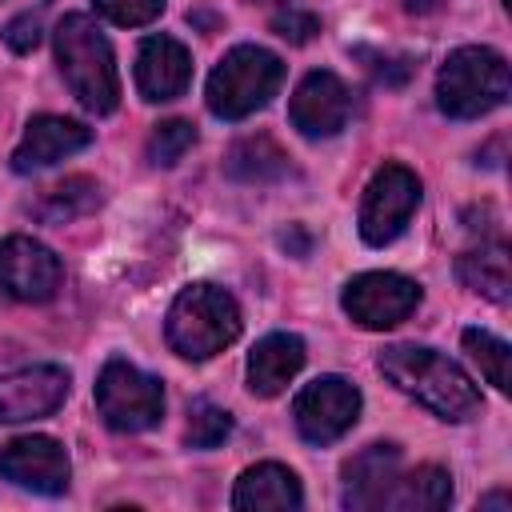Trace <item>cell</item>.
Segmentation results:
<instances>
[{"mask_svg":"<svg viewBox=\"0 0 512 512\" xmlns=\"http://www.w3.org/2000/svg\"><path fill=\"white\" fill-rule=\"evenodd\" d=\"M300 504H304V492H300L296 472L276 464V460L244 468L236 488H232V508L236 512H268V508L280 512V508H300Z\"/></svg>","mask_w":512,"mask_h":512,"instance_id":"obj_18","label":"cell"},{"mask_svg":"<svg viewBox=\"0 0 512 512\" xmlns=\"http://www.w3.org/2000/svg\"><path fill=\"white\" fill-rule=\"evenodd\" d=\"M464 348H468V356L480 364V372L488 376V384H496L500 392L512 388V376H508L512 348H508L500 336H492V332H484V328H464Z\"/></svg>","mask_w":512,"mask_h":512,"instance_id":"obj_23","label":"cell"},{"mask_svg":"<svg viewBox=\"0 0 512 512\" xmlns=\"http://www.w3.org/2000/svg\"><path fill=\"white\" fill-rule=\"evenodd\" d=\"M52 44H56L60 76L72 88V96L96 116L116 112V104H120L116 56H112V44L104 40V32L96 28V20H88L84 12H68L56 24Z\"/></svg>","mask_w":512,"mask_h":512,"instance_id":"obj_2","label":"cell"},{"mask_svg":"<svg viewBox=\"0 0 512 512\" xmlns=\"http://www.w3.org/2000/svg\"><path fill=\"white\" fill-rule=\"evenodd\" d=\"M92 4L116 28H144L164 12V0H92Z\"/></svg>","mask_w":512,"mask_h":512,"instance_id":"obj_26","label":"cell"},{"mask_svg":"<svg viewBox=\"0 0 512 512\" xmlns=\"http://www.w3.org/2000/svg\"><path fill=\"white\" fill-rule=\"evenodd\" d=\"M192 144H196V128H192L188 120H164V124L152 128L144 152H148V164H156V168H172Z\"/></svg>","mask_w":512,"mask_h":512,"instance_id":"obj_24","label":"cell"},{"mask_svg":"<svg viewBox=\"0 0 512 512\" xmlns=\"http://www.w3.org/2000/svg\"><path fill=\"white\" fill-rule=\"evenodd\" d=\"M272 32L292 40V44H308L316 32H320V20L312 12H300V8H288V12H276L272 16Z\"/></svg>","mask_w":512,"mask_h":512,"instance_id":"obj_27","label":"cell"},{"mask_svg":"<svg viewBox=\"0 0 512 512\" xmlns=\"http://www.w3.org/2000/svg\"><path fill=\"white\" fill-rule=\"evenodd\" d=\"M420 296H424L420 284L400 272H360L344 284L340 304L360 328L384 332V328H396L400 320H408L420 308Z\"/></svg>","mask_w":512,"mask_h":512,"instance_id":"obj_8","label":"cell"},{"mask_svg":"<svg viewBox=\"0 0 512 512\" xmlns=\"http://www.w3.org/2000/svg\"><path fill=\"white\" fill-rule=\"evenodd\" d=\"M224 172L232 180H244V184H268V180H280L288 172V152L272 136H244L228 148Z\"/></svg>","mask_w":512,"mask_h":512,"instance_id":"obj_20","label":"cell"},{"mask_svg":"<svg viewBox=\"0 0 512 512\" xmlns=\"http://www.w3.org/2000/svg\"><path fill=\"white\" fill-rule=\"evenodd\" d=\"M96 412L116 432H148L164 416V384L112 356L96 376Z\"/></svg>","mask_w":512,"mask_h":512,"instance_id":"obj_6","label":"cell"},{"mask_svg":"<svg viewBox=\"0 0 512 512\" xmlns=\"http://www.w3.org/2000/svg\"><path fill=\"white\" fill-rule=\"evenodd\" d=\"M232 432V412L216 408L212 400H192L188 408V444L192 448H216Z\"/></svg>","mask_w":512,"mask_h":512,"instance_id":"obj_25","label":"cell"},{"mask_svg":"<svg viewBox=\"0 0 512 512\" xmlns=\"http://www.w3.org/2000/svg\"><path fill=\"white\" fill-rule=\"evenodd\" d=\"M352 116V92L348 84L336 76V72H308L296 92H292V104H288V120L300 136L308 140H328L336 136Z\"/></svg>","mask_w":512,"mask_h":512,"instance_id":"obj_12","label":"cell"},{"mask_svg":"<svg viewBox=\"0 0 512 512\" xmlns=\"http://www.w3.org/2000/svg\"><path fill=\"white\" fill-rule=\"evenodd\" d=\"M4 44H8L12 52H32V48L40 44V12H20V16H12L8 28H4Z\"/></svg>","mask_w":512,"mask_h":512,"instance_id":"obj_28","label":"cell"},{"mask_svg":"<svg viewBox=\"0 0 512 512\" xmlns=\"http://www.w3.org/2000/svg\"><path fill=\"white\" fill-rule=\"evenodd\" d=\"M96 204H100V184L88 180V176H68L64 184H56V188L44 192V200H40L36 212L44 220H52V224H68V220L92 212Z\"/></svg>","mask_w":512,"mask_h":512,"instance_id":"obj_22","label":"cell"},{"mask_svg":"<svg viewBox=\"0 0 512 512\" xmlns=\"http://www.w3.org/2000/svg\"><path fill=\"white\" fill-rule=\"evenodd\" d=\"M512 92L508 60L496 48L464 44L436 72V104L452 120H476L500 108Z\"/></svg>","mask_w":512,"mask_h":512,"instance_id":"obj_4","label":"cell"},{"mask_svg":"<svg viewBox=\"0 0 512 512\" xmlns=\"http://www.w3.org/2000/svg\"><path fill=\"white\" fill-rule=\"evenodd\" d=\"M0 476L36 496H60L72 480V460L52 436H16L0 448Z\"/></svg>","mask_w":512,"mask_h":512,"instance_id":"obj_11","label":"cell"},{"mask_svg":"<svg viewBox=\"0 0 512 512\" xmlns=\"http://www.w3.org/2000/svg\"><path fill=\"white\" fill-rule=\"evenodd\" d=\"M72 376L60 364H32L0 376V424H24L52 416L68 396Z\"/></svg>","mask_w":512,"mask_h":512,"instance_id":"obj_13","label":"cell"},{"mask_svg":"<svg viewBox=\"0 0 512 512\" xmlns=\"http://www.w3.org/2000/svg\"><path fill=\"white\" fill-rule=\"evenodd\" d=\"M304 368V340L296 332H268L248 352V392L252 396H276L288 388V380Z\"/></svg>","mask_w":512,"mask_h":512,"instance_id":"obj_17","label":"cell"},{"mask_svg":"<svg viewBox=\"0 0 512 512\" xmlns=\"http://www.w3.org/2000/svg\"><path fill=\"white\" fill-rule=\"evenodd\" d=\"M192 80V52L176 36H148L136 52V88L144 100L164 104L184 96Z\"/></svg>","mask_w":512,"mask_h":512,"instance_id":"obj_15","label":"cell"},{"mask_svg":"<svg viewBox=\"0 0 512 512\" xmlns=\"http://www.w3.org/2000/svg\"><path fill=\"white\" fill-rule=\"evenodd\" d=\"M240 304L220 284H188L164 316V340L184 360H208L240 336Z\"/></svg>","mask_w":512,"mask_h":512,"instance_id":"obj_3","label":"cell"},{"mask_svg":"<svg viewBox=\"0 0 512 512\" xmlns=\"http://www.w3.org/2000/svg\"><path fill=\"white\" fill-rule=\"evenodd\" d=\"M376 364H380L384 380H392L404 396H412L420 408H428L432 416H440L448 424H464L484 408V396L472 384V376L436 348L392 344L380 352Z\"/></svg>","mask_w":512,"mask_h":512,"instance_id":"obj_1","label":"cell"},{"mask_svg":"<svg viewBox=\"0 0 512 512\" xmlns=\"http://www.w3.org/2000/svg\"><path fill=\"white\" fill-rule=\"evenodd\" d=\"M416 204H420V176H416L412 168H404V164H384V168H376V176H372L368 188H364L360 220H356L364 244H372V248L392 244V240L408 228Z\"/></svg>","mask_w":512,"mask_h":512,"instance_id":"obj_7","label":"cell"},{"mask_svg":"<svg viewBox=\"0 0 512 512\" xmlns=\"http://www.w3.org/2000/svg\"><path fill=\"white\" fill-rule=\"evenodd\" d=\"M284 84V60L260 44H236L220 56V64L208 76V108L220 120H244L260 112Z\"/></svg>","mask_w":512,"mask_h":512,"instance_id":"obj_5","label":"cell"},{"mask_svg":"<svg viewBox=\"0 0 512 512\" xmlns=\"http://www.w3.org/2000/svg\"><path fill=\"white\" fill-rule=\"evenodd\" d=\"M456 272H460V280L472 292L488 296L492 304H508V296H512V268H508V248L504 244H480V248L464 252L456 260Z\"/></svg>","mask_w":512,"mask_h":512,"instance_id":"obj_19","label":"cell"},{"mask_svg":"<svg viewBox=\"0 0 512 512\" xmlns=\"http://www.w3.org/2000/svg\"><path fill=\"white\" fill-rule=\"evenodd\" d=\"M400 476V448L396 444H368L364 452H356L344 464V508L368 512V508H384L388 492Z\"/></svg>","mask_w":512,"mask_h":512,"instance_id":"obj_16","label":"cell"},{"mask_svg":"<svg viewBox=\"0 0 512 512\" xmlns=\"http://www.w3.org/2000/svg\"><path fill=\"white\" fill-rule=\"evenodd\" d=\"M64 264L60 256L32 240V236H4L0 240V292L24 304H44L60 292Z\"/></svg>","mask_w":512,"mask_h":512,"instance_id":"obj_10","label":"cell"},{"mask_svg":"<svg viewBox=\"0 0 512 512\" xmlns=\"http://www.w3.org/2000/svg\"><path fill=\"white\" fill-rule=\"evenodd\" d=\"M92 144V128L80 124V120H68V116H32L16 152H12V172L28 176V172H40V168H52L56 160L80 152Z\"/></svg>","mask_w":512,"mask_h":512,"instance_id":"obj_14","label":"cell"},{"mask_svg":"<svg viewBox=\"0 0 512 512\" xmlns=\"http://www.w3.org/2000/svg\"><path fill=\"white\" fill-rule=\"evenodd\" d=\"M360 416V388L344 376H316L304 384L292 400L296 432L308 444H332L340 440Z\"/></svg>","mask_w":512,"mask_h":512,"instance_id":"obj_9","label":"cell"},{"mask_svg":"<svg viewBox=\"0 0 512 512\" xmlns=\"http://www.w3.org/2000/svg\"><path fill=\"white\" fill-rule=\"evenodd\" d=\"M440 0H408V12H436Z\"/></svg>","mask_w":512,"mask_h":512,"instance_id":"obj_29","label":"cell"},{"mask_svg":"<svg viewBox=\"0 0 512 512\" xmlns=\"http://www.w3.org/2000/svg\"><path fill=\"white\" fill-rule=\"evenodd\" d=\"M452 500V476L440 464H420L408 476H396L388 504L384 508H400V512H440Z\"/></svg>","mask_w":512,"mask_h":512,"instance_id":"obj_21","label":"cell"}]
</instances>
